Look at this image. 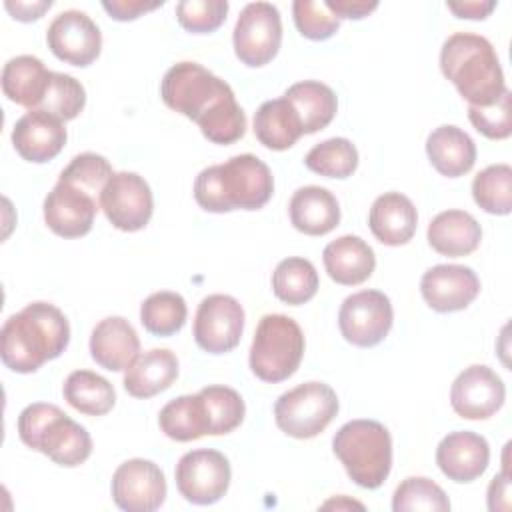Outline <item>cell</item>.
I'll list each match as a JSON object with an SVG mask.
<instances>
[{
	"label": "cell",
	"mask_w": 512,
	"mask_h": 512,
	"mask_svg": "<svg viewBox=\"0 0 512 512\" xmlns=\"http://www.w3.org/2000/svg\"><path fill=\"white\" fill-rule=\"evenodd\" d=\"M0 342L4 366L18 374H30L66 350L70 324L54 304L32 302L8 316L0 330Z\"/></svg>",
	"instance_id": "obj_1"
},
{
	"label": "cell",
	"mask_w": 512,
	"mask_h": 512,
	"mask_svg": "<svg viewBox=\"0 0 512 512\" xmlns=\"http://www.w3.org/2000/svg\"><path fill=\"white\" fill-rule=\"evenodd\" d=\"M274 192L270 168L254 154H238L204 168L194 180V200L214 214L260 210Z\"/></svg>",
	"instance_id": "obj_2"
},
{
	"label": "cell",
	"mask_w": 512,
	"mask_h": 512,
	"mask_svg": "<svg viewBox=\"0 0 512 512\" xmlns=\"http://www.w3.org/2000/svg\"><path fill=\"white\" fill-rule=\"evenodd\" d=\"M440 70L470 106H490L508 90L494 46L472 32H456L444 40Z\"/></svg>",
	"instance_id": "obj_3"
},
{
	"label": "cell",
	"mask_w": 512,
	"mask_h": 512,
	"mask_svg": "<svg viewBox=\"0 0 512 512\" xmlns=\"http://www.w3.org/2000/svg\"><path fill=\"white\" fill-rule=\"evenodd\" d=\"M18 436L48 456L54 464L74 468L92 454V438L84 426L74 422L58 406L46 402L28 404L18 416Z\"/></svg>",
	"instance_id": "obj_4"
},
{
	"label": "cell",
	"mask_w": 512,
	"mask_h": 512,
	"mask_svg": "<svg viewBox=\"0 0 512 512\" xmlns=\"http://www.w3.org/2000/svg\"><path fill=\"white\" fill-rule=\"evenodd\" d=\"M332 450L342 462L350 480L376 490L384 484L392 468V438L384 424L376 420H350L332 440Z\"/></svg>",
	"instance_id": "obj_5"
},
{
	"label": "cell",
	"mask_w": 512,
	"mask_h": 512,
	"mask_svg": "<svg viewBox=\"0 0 512 512\" xmlns=\"http://www.w3.org/2000/svg\"><path fill=\"white\" fill-rule=\"evenodd\" d=\"M304 334L298 322L286 314L260 318L250 346V370L262 382H284L300 366L304 356Z\"/></svg>",
	"instance_id": "obj_6"
},
{
	"label": "cell",
	"mask_w": 512,
	"mask_h": 512,
	"mask_svg": "<svg viewBox=\"0 0 512 512\" xmlns=\"http://www.w3.org/2000/svg\"><path fill=\"white\" fill-rule=\"evenodd\" d=\"M160 96L170 110L198 122L212 106L234 96V90L202 64L184 60L166 70Z\"/></svg>",
	"instance_id": "obj_7"
},
{
	"label": "cell",
	"mask_w": 512,
	"mask_h": 512,
	"mask_svg": "<svg viewBox=\"0 0 512 512\" xmlns=\"http://www.w3.org/2000/svg\"><path fill=\"white\" fill-rule=\"evenodd\" d=\"M338 414L336 392L318 380L298 384L274 404L276 426L298 440H308L326 430Z\"/></svg>",
	"instance_id": "obj_8"
},
{
	"label": "cell",
	"mask_w": 512,
	"mask_h": 512,
	"mask_svg": "<svg viewBox=\"0 0 512 512\" xmlns=\"http://www.w3.org/2000/svg\"><path fill=\"white\" fill-rule=\"evenodd\" d=\"M236 58L250 66L260 68L268 64L280 50L282 44V18L270 2H250L242 8L234 34Z\"/></svg>",
	"instance_id": "obj_9"
},
{
	"label": "cell",
	"mask_w": 512,
	"mask_h": 512,
	"mask_svg": "<svg viewBox=\"0 0 512 512\" xmlns=\"http://www.w3.org/2000/svg\"><path fill=\"white\" fill-rule=\"evenodd\" d=\"M176 488L184 500L208 506L218 502L230 486L232 470L228 458L210 448L186 452L174 470Z\"/></svg>",
	"instance_id": "obj_10"
},
{
	"label": "cell",
	"mask_w": 512,
	"mask_h": 512,
	"mask_svg": "<svg viewBox=\"0 0 512 512\" xmlns=\"http://www.w3.org/2000/svg\"><path fill=\"white\" fill-rule=\"evenodd\" d=\"M394 322L390 298L380 290H360L344 298L338 312V326L346 342L358 348L380 344Z\"/></svg>",
	"instance_id": "obj_11"
},
{
	"label": "cell",
	"mask_w": 512,
	"mask_h": 512,
	"mask_svg": "<svg viewBox=\"0 0 512 512\" xmlns=\"http://www.w3.org/2000/svg\"><path fill=\"white\" fill-rule=\"evenodd\" d=\"M98 202L108 222L122 232L142 230L154 212L152 190L136 172H114Z\"/></svg>",
	"instance_id": "obj_12"
},
{
	"label": "cell",
	"mask_w": 512,
	"mask_h": 512,
	"mask_svg": "<svg viewBox=\"0 0 512 512\" xmlns=\"http://www.w3.org/2000/svg\"><path fill=\"white\" fill-rule=\"evenodd\" d=\"M244 308L228 294L206 296L194 316V340L208 354H226L240 344Z\"/></svg>",
	"instance_id": "obj_13"
},
{
	"label": "cell",
	"mask_w": 512,
	"mask_h": 512,
	"mask_svg": "<svg viewBox=\"0 0 512 512\" xmlns=\"http://www.w3.org/2000/svg\"><path fill=\"white\" fill-rule=\"evenodd\" d=\"M112 500L126 512H152L166 500V478L152 460L122 462L112 476Z\"/></svg>",
	"instance_id": "obj_14"
},
{
	"label": "cell",
	"mask_w": 512,
	"mask_h": 512,
	"mask_svg": "<svg viewBox=\"0 0 512 512\" xmlns=\"http://www.w3.org/2000/svg\"><path fill=\"white\" fill-rule=\"evenodd\" d=\"M46 44L58 60L84 68L100 56L102 34L86 12L64 10L50 22Z\"/></svg>",
	"instance_id": "obj_15"
},
{
	"label": "cell",
	"mask_w": 512,
	"mask_h": 512,
	"mask_svg": "<svg viewBox=\"0 0 512 512\" xmlns=\"http://www.w3.org/2000/svg\"><path fill=\"white\" fill-rule=\"evenodd\" d=\"M506 398L502 378L484 364L464 368L450 388L452 410L466 420H486L494 416Z\"/></svg>",
	"instance_id": "obj_16"
},
{
	"label": "cell",
	"mask_w": 512,
	"mask_h": 512,
	"mask_svg": "<svg viewBox=\"0 0 512 512\" xmlns=\"http://www.w3.org/2000/svg\"><path fill=\"white\" fill-rule=\"evenodd\" d=\"M100 202L82 188L58 180L44 198V222L62 238H80L92 230Z\"/></svg>",
	"instance_id": "obj_17"
},
{
	"label": "cell",
	"mask_w": 512,
	"mask_h": 512,
	"mask_svg": "<svg viewBox=\"0 0 512 512\" xmlns=\"http://www.w3.org/2000/svg\"><path fill=\"white\" fill-rule=\"evenodd\" d=\"M420 292L436 312H458L468 308L480 294L476 272L460 264H436L422 274Z\"/></svg>",
	"instance_id": "obj_18"
},
{
	"label": "cell",
	"mask_w": 512,
	"mask_h": 512,
	"mask_svg": "<svg viewBox=\"0 0 512 512\" xmlns=\"http://www.w3.org/2000/svg\"><path fill=\"white\" fill-rule=\"evenodd\" d=\"M490 462V446L484 436L470 430L446 434L436 448V464L448 480L472 482L480 478Z\"/></svg>",
	"instance_id": "obj_19"
},
{
	"label": "cell",
	"mask_w": 512,
	"mask_h": 512,
	"mask_svg": "<svg viewBox=\"0 0 512 512\" xmlns=\"http://www.w3.org/2000/svg\"><path fill=\"white\" fill-rule=\"evenodd\" d=\"M64 122L44 110H28L12 128L14 150L34 164H44L60 154L66 144Z\"/></svg>",
	"instance_id": "obj_20"
},
{
	"label": "cell",
	"mask_w": 512,
	"mask_h": 512,
	"mask_svg": "<svg viewBox=\"0 0 512 512\" xmlns=\"http://www.w3.org/2000/svg\"><path fill=\"white\" fill-rule=\"evenodd\" d=\"M140 354V338L134 326L122 316H108L100 320L90 334L92 360L110 370H126Z\"/></svg>",
	"instance_id": "obj_21"
},
{
	"label": "cell",
	"mask_w": 512,
	"mask_h": 512,
	"mask_svg": "<svg viewBox=\"0 0 512 512\" xmlns=\"http://www.w3.org/2000/svg\"><path fill=\"white\" fill-rule=\"evenodd\" d=\"M368 226L378 242L386 246H402L416 234V206L400 192H384L370 208Z\"/></svg>",
	"instance_id": "obj_22"
},
{
	"label": "cell",
	"mask_w": 512,
	"mask_h": 512,
	"mask_svg": "<svg viewBox=\"0 0 512 512\" xmlns=\"http://www.w3.org/2000/svg\"><path fill=\"white\" fill-rule=\"evenodd\" d=\"M322 262L328 276L342 286L366 282L376 268L374 250L360 236L352 234L328 242L322 250Z\"/></svg>",
	"instance_id": "obj_23"
},
{
	"label": "cell",
	"mask_w": 512,
	"mask_h": 512,
	"mask_svg": "<svg viewBox=\"0 0 512 512\" xmlns=\"http://www.w3.org/2000/svg\"><path fill=\"white\" fill-rule=\"evenodd\" d=\"M292 226L308 236H324L340 222L336 196L322 186L298 188L288 204Z\"/></svg>",
	"instance_id": "obj_24"
},
{
	"label": "cell",
	"mask_w": 512,
	"mask_h": 512,
	"mask_svg": "<svg viewBox=\"0 0 512 512\" xmlns=\"http://www.w3.org/2000/svg\"><path fill=\"white\" fill-rule=\"evenodd\" d=\"M426 238L438 254L460 258L472 254L480 246L482 228L478 220L464 210H444L430 220Z\"/></svg>",
	"instance_id": "obj_25"
},
{
	"label": "cell",
	"mask_w": 512,
	"mask_h": 512,
	"mask_svg": "<svg viewBox=\"0 0 512 512\" xmlns=\"http://www.w3.org/2000/svg\"><path fill=\"white\" fill-rule=\"evenodd\" d=\"M50 76L52 70H46L40 58L30 54L14 56L2 68V92L10 102L36 110L48 92Z\"/></svg>",
	"instance_id": "obj_26"
},
{
	"label": "cell",
	"mask_w": 512,
	"mask_h": 512,
	"mask_svg": "<svg viewBox=\"0 0 512 512\" xmlns=\"http://www.w3.org/2000/svg\"><path fill=\"white\" fill-rule=\"evenodd\" d=\"M178 378V358L168 348H152L136 356L124 370V390L134 398H152Z\"/></svg>",
	"instance_id": "obj_27"
},
{
	"label": "cell",
	"mask_w": 512,
	"mask_h": 512,
	"mask_svg": "<svg viewBox=\"0 0 512 512\" xmlns=\"http://www.w3.org/2000/svg\"><path fill=\"white\" fill-rule=\"evenodd\" d=\"M426 154L436 172L448 178H458L472 170L476 162V144L462 128L444 124L428 134Z\"/></svg>",
	"instance_id": "obj_28"
},
{
	"label": "cell",
	"mask_w": 512,
	"mask_h": 512,
	"mask_svg": "<svg viewBox=\"0 0 512 512\" xmlns=\"http://www.w3.org/2000/svg\"><path fill=\"white\" fill-rule=\"evenodd\" d=\"M302 134L298 112L284 96L262 102L254 114V136L270 150H288Z\"/></svg>",
	"instance_id": "obj_29"
},
{
	"label": "cell",
	"mask_w": 512,
	"mask_h": 512,
	"mask_svg": "<svg viewBox=\"0 0 512 512\" xmlns=\"http://www.w3.org/2000/svg\"><path fill=\"white\" fill-rule=\"evenodd\" d=\"M158 426L176 442H190L210 434V414L202 394H184L164 404L158 414Z\"/></svg>",
	"instance_id": "obj_30"
},
{
	"label": "cell",
	"mask_w": 512,
	"mask_h": 512,
	"mask_svg": "<svg viewBox=\"0 0 512 512\" xmlns=\"http://www.w3.org/2000/svg\"><path fill=\"white\" fill-rule=\"evenodd\" d=\"M284 98L298 112L304 134H314L326 128L334 120L338 110L334 90L318 80H302L292 84L284 92Z\"/></svg>",
	"instance_id": "obj_31"
},
{
	"label": "cell",
	"mask_w": 512,
	"mask_h": 512,
	"mask_svg": "<svg viewBox=\"0 0 512 512\" xmlns=\"http://www.w3.org/2000/svg\"><path fill=\"white\" fill-rule=\"evenodd\" d=\"M64 400L86 416H104L116 402L114 386L92 370H74L62 386Z\"/></svg>",
	"instance_id": "obj_32"
},
{
	"label": "cell",
	"mask_w": 512,
	"mask_h": 512,
	"mask_svg": "<svg viewBox=\"0 0 512 512\" xmlns=\"http://www.w3.org/2000/svg\"><path fill=\"white\" fill-rule=\"evenodd\" d=\"M318 272L314 264L300 256H290L278 262L272 274L274 296L290 306H300L312 300L318 292Z\"/></svg>",
	"instance_id": "obj_33"
},
{
	"label": "cell",
	"mask_w": 512,
	"mask_h": 512,
	"mask_svg": "<svg viewBox=\"0 0 512 512\" xmlns=\"http://www.w3.org/2000/svg\"><path fill=\"white\" fill-rule=\"evenodd\" d=\"M186 300L178 292L162 290L150 294L140 306V322L154 336H172L186 324Z\"/></svg>",
	"instance_id": "obj_34"
},
{
	"label": "cell",
	"mask_w": 512,
	"mask_h": 512,
	"mask_svg": "<svg viewBox=\"0 0 512 512\" xmlns=\"http://www.w3.org/2000/svg\"><path fill=\"white\" fill-rule=\"evenodd\" d=\"M472 198L488 214L506 216L512 210V168L490 164L472 180Z\"/></svg>",
	"instance_id": "obj_35"
},
{
	"label": "cell",
	"mask_w": 512,
	"mask_h": 512,
	"mask_svg": "<svg viewBox=\"0 0 512 512\" xmlns=\"http://www.w3.org/2000/svg\"><path fill=\"white\" fill-rule=\"evenodd\" d=\"M304 164L326 178H348L358 168V150L348 138H328L308 150Z\"/></svg>",
	"instance_id": "obj_36"
},
{
	"label": "cell",
	"mask_w": 512,
	"mask_h": 512,
	"mask_svg": "<svg viewBox=\"0 0 512 512\" xmlns=\"http://www.w3.org/2000/svg\"><path fill=\"white\" fill-rule=\"evenodd\" d=\"M200 132L214 144H234L246 132V114L236 102V96L224 98L212 106L198 122Z\"/></svg>",
	"instance_id": "obj_37"
},
{
	"label": "cell",
	"mask_w": 512,
	"mask_h": 512,
	"mask_svg": "<svg viewBox=\"0 0 512 512\" xmlns=\"http://www.w3.org/2000/svg\"><path fill=\"white\" fill-rule=\"evenodd\" d=\"M394 512H412V510H428V512H448L450 500L446 492L426 476H410L398 484L392 496Z\"/></svg>",
	"instance_id": "obj_38"
},
{
	"label": "cell",
	"mask_w": 512,
	"mask_h": 512,
	"mask_svg": "<svg viewBox=\"0 0 512 512\" xmlns=\"http://www.w3.org/2000/svg\"><path fill=\"white\" fill-rule=\"evenodd\" d=\"M208 414H210V436H222L236 430L246 414L242 396L228 386H206L200 390Z\"/></svg>",
	"instance_id": "obj_39"
},
{
	"label": "cell",
	"mask_w": 512,
	"mask_h": 512,
	"mask_svg": "<svg viewBox=\"0 0 512 512\" xmlns=\"http://www.w3.org/2000/svg\"><path fill=\"white\" fill-rule=\"evenodd\" d=\"M84 104H86V90L80 84V80H76L70 74L52 72L48 92L40 108L36 110H44L56 116L58 120L68 122V120H74L84 110Z\"/></svg>",
	"instance_id": "obj_40"
},
{
	"label": "cell",
	"mask_w": 512,
	"mask_h": 512,
	"mask_svg": "<svg viewBox=\"0 0 512 512\" xmlns=\"http://www.w3.org/2000/svg\"><path fill=\"white\" fill-rule=\"evenodd\" d=\"M112 174L114 170L102 154L84 152L70 160V164L60 172L58 180L70 182L92 196L98 194L100 198V192L106 186V182L112 178Z\"/></svg>",
	"instance_id": "obj_41"
},
{
	"label": "cell",
	"mask_w": 512,
	"mask_h": 512,
	"mask_svg": "<svg viewBox=\"0 0 512 512\" xmlns=\"http://www.w3.org/2000/svg\"><path fill=\"white\" fill-rule=\"evenodd\" d=\"M228 14L226 0H182L176 4L178 24L192 34L218 30Z\"/></svg>",
	"instance_id": "obj_42"
},
{
	"label": "cell",
	"mask_w": 512,
	"mask_h": 512,
	"mask_svg": "<svg viewBox=\"0 0 512 512\" xmlns=\"http://www.w3.org/2000/svg\"><path fill=\"white\" fill-rule=\"evenodd\" d=\"M292 16L298 32L308 40H328L340 28V20L316 0H294Z\"/></svg>",
	"instance_id": "obj_43"
},
{
	"label": "cell",
	"mask_w": 512,
	"mask_h": 512,
	"mask_svg": "<svg viewBox=\"0 0 512 512\" xmlns=\"http://www.w3.org/2000/svg\"><path fill=\"white\" fill-rule=\"evenodd\" d=\"M510 90L490 106H468V118L472 126L490 140H504L512 134V110H510Z\"/></svg>",
	"instance_id": "obj_44"
},
{
	"label": "cell",
	"mask_w": 512,
	"mask_h": 512,
	"mask_svg": "<svg viewBox=\"0 0 512 512\" xmlns=\"http://www.w3.org/2000/svg\"><path fill=\"white\" fill-rule=\"evenodd\" d=\"M164 2H146V0H104L102 8L110 14V18L118 22L136 20L138 16L160 8Z\"/></svg>",
	"instance_id": "obj_45"
},
{
	"label": "cell",
	"mask_w": 512,
	"mask_h": 512,
	"mask_svg": "<svg viewBox=\"0 0 512 512\" xmlns=\"http://www.w3.org/2000/svg\"><path fill=\"white\" fill-rule=\"evenodd\" d=\"M324 4L338 20H360L378 8V2L368 0H324Z\"/></svg>",
	"instance_id": "obj_46"
},
{
	"label": "cell",
	"mask_w": 512,
	"mask_h": 512,
	"mask_svg": "<svg viewBox=\"0 0 512 512\" xmlns=\"http://www.w3.org/2000/svg\"><path fill=\"white\" fill-rule=\"evenodd\" d=\"M448 10L456 18H468V20H484L494 8V0H464V2H448Z\"/></svg>",
	"instance_id": "obj_47"
},
{
	"label": "cell",
	"mask_w": 512,
	"mask_h": 512,
	"mask_svg": "<svg viewBox=\"0 0 512 512\" xmlns=\"http://www.w3.org/2000/svg\"><path fill=\"white\" fill-rule=\"evenodd\" d=\"M488 508L492 512L510 510V476L508 470L494 476L488 486Z\"/></svg>",
	"instance_id": "obj_48"
},
{
	"label": "cell",
	"mask_w": 512,
	"mask_h": 512,
	"mask_svg": "<svg viewBox=\"0 0 512 512\" xmlns=\"http://www.w3.org/2000/svg\"><path fill=\"white\" fill-rule=\"evenodd\" d=\"M4 8L10 12V16L14 20H20V22H32V20H38L42 18V14L46 10L52 8V0H38V2H4Z\"/></svg>",
	"instance_id": "obj_49"
}]
</instances>
